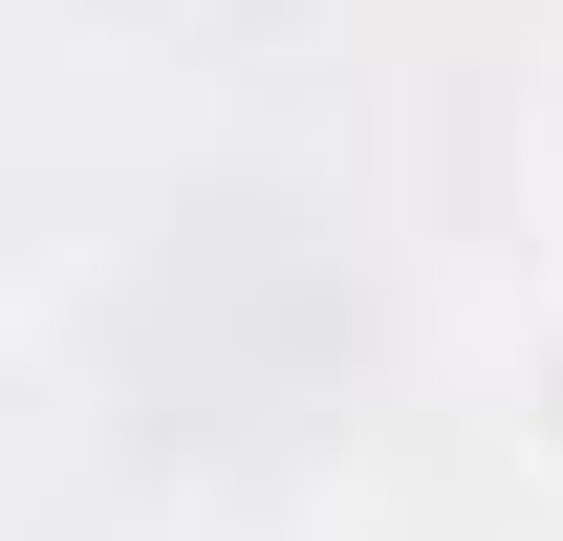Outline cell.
Masks as SVG:
<instances>
[{
    "label": "cell",
    "mask_w": 563,
    "mask_h": 541,
    "mask_svg": "<svg viewBox=\"0 0 563 541\" xmlns=\"http://www.w3.org/2000/svg\"><path fill=\"white\" fill-rule=\"evenodd\" d=\"M542 196H563V87H542Z\"/></svg>",
    "instance_id": "7a4b0ae2"
},
{
    "label": "cell",
    "mask_w": 563,
    "mask_h": 541,
    "mask_svg": "<svg viewBox=\"0 0 563 541\" xmlns=\"http://www.w3.org/2000/svg\"><path fill=\"white\" fill-rule=\"evenodd\" d=\"M520 455L563 476V303H542V325H520Z\"/></svg>",
    "instance_id": "6da1fadb"
}]
</instances>
